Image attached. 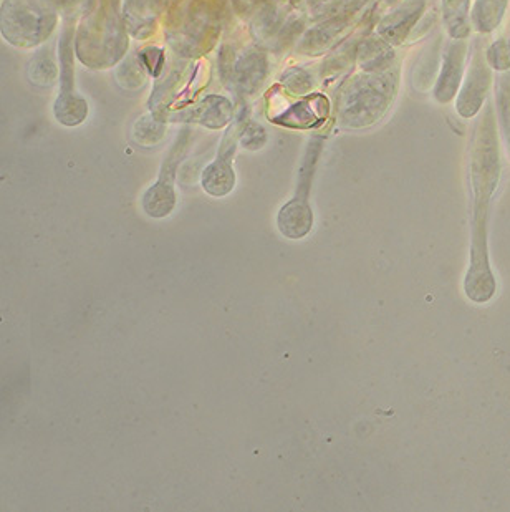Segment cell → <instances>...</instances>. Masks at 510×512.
<instances>
[{
  "label": "cell",
  "instance_id": "7a4b0ae2",
  "mask_svg": "<svg viewBox=\"0 0 510 512\" xmlns=\"http://www.w3.org/2000/svg\"><path fill=\"white\" fill-rule=\"evenodd\" d=\"M279 229L285 237L289 239H302L307 236L313 224L312 209L308 208L305 199H297L285 204L280 209L279 218H277Z\"/></svg>",
  "mask_w": 510,
  "mask_h": 512
},
{
  "label": "cell",
  "instance_id": "6da1fadb",
  "mask_svg": "<svg viewBox=\"0 0 510 512\" xmlns=\"http://www.w3.org/2000/svg\"><path fill=\"white\" fill-rule=\"evenodd\" d=\"M501 174L497 138L491 123L482 125L472 148V246L471 267L467 271L464 290L472 302L484 304L496 294V277L492 274L487 252V219L492 194L496 191Z\"/></svg>",
  "mask_w": 510,
  "mask_h": 512
},
{
  "label": "cell",
  "instance_id": "3957f363",
  "mask_svg": "<svg viewBox=\"0 0 510 512\" xmlns=\"http://www.w3.org/2000/svg\"><path fill=\"white\" fill-rule=\"evenodd\" d=\"M232 150L222 145L221 155L203 173V188L212 196H226L231 193L236 183V176L231 166Z\"/></svg>",
  "mask_w": 510,
  "mask_h": 512
},
{
  "label": "cell",
  "instance_id": "277c9868",
  "mask_svg": "<svg viewBox=\"0 0 510 512\" xmlns=\"http://www.w3.org/2000/svg\"><path fill=\"white\" fill-rule=\"evenodd\" d=\"M176 206V194H174L173 183L166 181L161 176V181L148 189L143 196V209L151 218H166Z\"/></svg>",
  "mask_w": 510,
  "mask_h": 512
}]
</instances>
